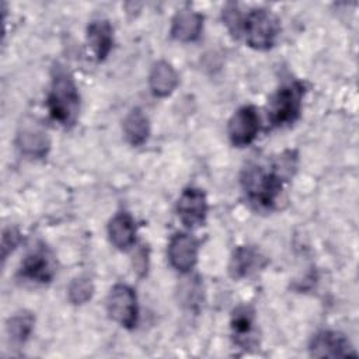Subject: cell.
Wrapping results in <instances>:
<instances>
[{"mask_svg": "<svg viewBox=\"0 0 359 359\" xmlns=\"http://www.w3.org/2000/svg\"><path fill=\"white\" fill-rule=\"evenodd\" d=\"M293 168L294 157H292V153L289 156L283 154L271 167L248 165L241 175V184L248 201L259 208H271L276 202L283 182L290 177Z\"/></svg>", "mask_w": 359, "mask_h": 359, "instance_id": "cell-1", "label": "cell"}, {"mask_svg": "<svg viewBox=\"0 0 359 359\" xmlns=\"http://www.w3.org/2000/svg\"><path fill=\"white\" fill-rule=\"evenodd\" d=\"M48 109L50 116L63 126H70L76 122L80 95L73 77L62 67L55 70L48 94Z\"/></svg>", "mask_w": 359, "mask_h": 359, "instance_id": "cell-2", "label": "cell"}, {"mask_svg": "<svg viewBox=\"0 0 359 359\" xmlns=\"http://www.w3.org/2000/svg\"><path fill=\"white\" fill-rule=\"evenodd\" d=\"M279 28V20L266 8L252 10L243 22V32L247 43L258 50H265L273 46Z\"/></svg>", "mask_w": 359, "mask_h": 359, "instance_id": "cell-3", "label": "cell"}, {"mask_svg": "<svg viewBox=\"0 0 359 359\" xmlns=\"http://www.w3.org/2000/svg\"><path fill=\"white\" fill-rule=\"evenodd\" d=\"M304 87L302 83H290L280 87L269 101L268 119L273 126L293 123L302 111Z\"/></svg>", "mask_w": 359, "mask_h": 359, "instance_id": "cell-4", "label": "cell"}, {"mask_svg": "<svg viewBox=\"0 0 359 359\" xmlns=\"http://www.w3.org/2000/svg\"><path fill=\"white\" fill-rule=\"evenodd\" d=\"M109 317L125 328H133L137 323V299L128 285H115L107 299Z\"/></svg>", "mask_w": 359, "mask_h": 359, "instance_id": "cell-5", "label": "cell"}, {"mask_svg": "<svg viewBox=\"0 0 359 359\" xmlns=\"http://www.w3.org/2000/svg\"><path fill=\"white\" fill-rule=\"evenodd\" d=\"M259 115L252 105L237 109L229 121L227 133L230 142L237 147L248 146L258 135Z\"/></svg>", "mask_w": 359, "mask_h": 359, "instance_id": "cell-6", "label": "cell"}, {"mask_svg": "<svg viewBox=\"0 0 359 359\" xmlns=\"http://www.w3.org/2000/svg\"><path fill=\"white\" fill-rule=\"evenodd\" d=\"M177 213L185 226H201L208 215V201L205 192L198 188L184 189L177 201Z\"/></svg>", "mask_w": 359, "mask_h": 359, "instance_id": "cell-7", "label": "cell"}, {"mask_svg": "<svg viewBox=\"0 0 359 359\" xmlns=\"http://www.w3.org/2000/svg\"><path fill=\"white\" fill-rule=\"evenodd\" d=\"M310 355L314 358H342L356 355L345 335L335 331H321L310 342Z\"/></svg>", "mask_w": 359, "mask_h": 359, "instance_id": "cell-8", "label": "cell"}, {"mask_svg": "<svg viewBox=\"0 0 359 359\" xmlns=\"http://www.w3.org/2000/svg\"><path fill=\"white\" fill-rule=\"evenodd\" d=\"M168 261L180 272L191 271L198 259V243L185 233H177L168 243Z\"/></svg>", "mask_w": 359, "mask_h": 359, "instance_id": "cell-9", "label": "cell"}, {"mask_svg": "<svg viewBox=\"0 0 359 359\" xmlns=\"http://www.w3.org/2000/svg\"><path fill=\"white\" fill-rule=\"evenodd\" d=\"M21 275L22 278L36 283L50 282L55 275L50 252L43 245L31 251L21 265Z\"/></svg>", "mask_w": 359, "mask_h": 359, "instance_id": "cell-10", "label": "cell"}, {"mask_svg": "<svg viewBox=\"0 0 359 359\" xmlns=\"http://www.w3.org/2000/svg\"><path fill=\"white\" fill-rule=\"evenodd\" d=\"M203 27V17L191 10L182 8L177 11L171 22V36L181 42H192L199 38Z\"/></svg>", "mask_w": 359, "mask_h": 359, "instance_id": "cell-11", "label": "cell"}, {"mask_svg": "<svg viewBox=\"0 0 359 359\" xmlns=\"http://www.w3.org/2000/svg\"><path fill=\"white\" fill-rule=\"evenodd\" d=\"M49 137L46 132L36 126H25L17 135L18 150L28 157L42 158L49 151Z\"/></svg>", "mask_w": 359, "mask_h": 359, "instance_id": "cell-12", "label": "cell"}, {"mask_svg": "<svg viewBox=\"0 0 359 359\" xmlns=\"http://www.w3.org/2000/svg\"><path fill=\"white\" fill-rule=\"evenodd\" d=\"M87 42L97 60H104L114 43L112 27L107 20H95L87 28Z\"/></svg>", "mask_w": 359, "mask_h": 359, "instance_id": "cell-13", "label": "cell"}, {"mask_svg": "<svg viewBox=\"0 0 359 359\" xmlns=\"http://www.w3.org/2000/svg\"><path fill=\"white\" fill-rule=\"evenodd\" d=\"M108 236L118 250L130 248L136 240V227L130 215L125 212L115 215L108 224Z\"/></svg>", "mask_w": 359, "mask_h": 359, "instance_id": "cell-14", "label": "cell"}, {"mask_svg": "<svg viewBox=\"0 0 359 359\" xmlns=\"http://www.w3.org/2000/svg\"><path fill=\"white\" fill-rule=\"evenodd\" d=\"M149 84L154 95L167 97L175 90L178 84V74L168 62L160 60L151 67Z\"/></svg>", "mask_w": 359, "mask_h": 359, "instance_id": "cell-15", "label": "cell"}, {"mask_svg": "<svg viewBox=\"0 0 359 359\" xmlns=\"http://www.w3.org/2000/svg\"><path fill=\"white\" fill-rule=\"evenodd\" d=\"M264 265V258L252 247H238L230 262V273L233 278H245Z\"/></svg>", "mask_w": 359, "mask_h": 359, "instance_id": "cell-16", "label": "cell"}, {"mask_svg": "<svg viewBox=\"0 0 359 359\" xmlns=\"http://www.w3.org/2000/svg\"><path fill=\"white\" fill-rule=\"evenodd\" d=\"M122 129H123V135H125L126 140L132 146H140L147 140L149 133H150L149 119L143 114L142 109L135 108L123 119Z\"/></svg>", "mask_w": 359, "mask_h": 359, "instance_id": "cell-17", "label": "cell"}, {"mask_svg": "<svg viewBox=\"0 0 359 359\" xmlns=\"http://www.w3.org/2000/svg\"><path fill=\"white\" fill-rule=\"evenodd\" d=\"M34 323H35V318L28 311H20V313H15L13 317H10L6 325V331L11 342L18 345L24 344L29 338L34 330Z\"/></svg>", "mask_w": 359, "mask_h": 359, "instance_id": "cell-18", "label": "cell"}, {"mask_svg": "<svg viewBox=\"0 0 359 359\" xmlns=\"http://www.w3.org/2000/svg\"><path fill=\"white\" fill-rule=\"evenodd\" d=\"M252 325H254V311L247 306L237 307L231 317V330L238 344L247 339V335L252 332Z\"/></svg>", "mask_w": 359, "mask_h": 359, "instance_id": "cell-19", "label": "cell"}, {"mask_svg": "<svg viewBox=\"0 0 359 359\" xmlns=\"http://www.w3.org/2000/svg\"><path fill=\"white\" fill-rule=\"evenodd\" d=\"M93 292H94L93 282L87 276L74 278L67 287V296L73 304L87 303L91 299Z\"/></svg>", "mask_w": 359, "mask_h": 359, "instance_id": "cell-20", "label": "cell"}, {"mask_svg": "<svg viewBox=\"0 0 359 359\" xmlns=\"http://www.w3.org/2000/svg\"><path fill=\"white\" fill-rule=\"evenodd\" d=\"M223 21L227 25V28L230 29V32H233V35L238 36L243 32L244 18L240 15L236 6L230 4L223 10Z\"/></svg>", "mask_w": 359, "mask_h": 359, "instance_id": "cell-21", "label": "cell"}, {"mask_svg": "<svg viewBox=\"0 0 359 359\" xmlns=\"http://www.w3.org/2000/svg\"><path fill=\"white\" fill-rule=\"evenodd\" d=\"M20 243V233L14 229H8L3 233V241H1V251H3V259L7 258V255L17 247Z\"/></svg>", "mask_w": 359, "mask_h": 359, "instance_id": "cell-22", "label": "cell"}, {"mask_svg": "<svg viewBox=\"0 0 359 359\" xmlns=\"http://www.w3.org/2000/svg\"><path fill=\"white\" fill-rule=\"evenodd\" d=\"M147 257H146V252H144V250H140L139 251V254L136 255V259H135V266H136V271L137 272H144L146 271V268H147V259H146Z\"/></svg>", "mask_w": 359, "mask_h": 359, "instance_id": "cell-23", "label": "cell"}]
</instances>
